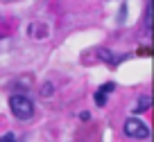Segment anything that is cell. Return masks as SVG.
Instances as JSON below:
<instances>
[{"instance_id":"cell-8","label":"cell","mask_w":154,"mask_h":142,"mask_svg":"<svg viewBox=\"0 0 154 142\" xmlns=\"http://www.w3.org/2000/svg\"><path fill=\"white\" fill-rule=\"evenodd\" d=\"M125 18H127V5H122L120 7V18H118V23H125Z\"/></svg>"},{"instance_id":"cell-5","label":"cell","mask_w":154,"mask_h":142,"mask_svg":"<svg viewBox=\"0 0 154 142\" xmlns=\"http://www.w3.org/2000/svg\"><path fill=\"white\" fill-rule=\"evenodd\" d=\"M100 57L104 59V63H109L111 68H113V66H118V63H120V59H116L113 54H111L109 50H106V47H100Z\"/></svg>"},{"instance_id":"cell-7","label":"cell","mask_w":154,"mask_h":142,"mask_svg":"<svg viewBox=\"0 0 154 142\" xmlns=\"http://www.w3.org/2000/svg\"><path fill=\"white\" fill-rule=\"evenodd\" d=\"M14 140H16V135H14V133H5V135L0 138V142H14Z\"/></svg>"},{"instance_id":"cell-6","label":"cell","mask_w":154,"mask_h":142,"mask_svg":"<svg viewBox=\"0 0 154 142\" xmlns=\"http://www.w3.org/2000/svg\"><path fill=\"white\" fill-rule=\"evenodd\" d=\"M52 93H54V86H52V84H43V88H41V95H43V97H50Z\"/></svg>"},{"instance_id":"cell-10","label":"cell","mask_w":154,"mask_h":142,"mask_svg":"<svg viewBox=\"0 0 154 142\" xmlns=\"http://www.w3.org/2000/svg\"><path fill=\"white\" fill-rule=\"evenodd\" d=\"M145 27H149V7L145 9Z\"/></svg>"},{"instance_id":"cell-3","label":"cell","mask_w":154,"mask_h":142,"mask_svg":"<svg viewBox=\"0 0 154 142\" xmlns=\"http://www.w3.org/2000/svg\"><path fill=\"white\" fill-rule=\"evenodd\" d=\"M113 90H116V84H113V81H106L104 86H100V88H97V93H95V104H97V106H104V104H106V95L113 93Z\"/></svg>"},{"instance_id":"cell-2","label":"cell","mask_w":154,"mask_h":142,"mask_svg":"<svg viewBox=\"0 0 154 142\" xmlns=\"http://www.w3.org/2000/svg\"><path fill=\"white\" fill-rule=\"evenodd\" d=\"M122 129H125V135L131 138V140H147V138H149L147 124H145L143 120H138L136 115H134V117H127Z\"/></svg>"},{"instance_id":"cell-4","label":"cell","mask_w":154,"mask_h":142,"mask_svg":"<svg viewBox=\"0 0 154 142\" xmlns=\"http://www.w3.org/2000/svg\"><path fill=\"white\" fill-rule=\"evenodd\" d=\"M149 104H152L149 95H140V99L136 102V106H134V113H145V111L149 108Z\"/></svg>"},{"instance_id":"cell-1","label":"cell","mask_w":154,"mask_h":142,"mask_svg":"<svg viewBox=\"0 0 154 142\" xmlns=\"http://www.w3.org/2000/svg\"><path fill=\"white\" fill-rule=\"evenodd\" d=\"M9 108H11V113H14L16 120L25 122V120H29L34 115V102L29 99L27 95L16 93V95H11V97H9Z\"/></svg>"},{"instance_id":"cell-9","label":"cell","mask_w":154,"mask_h":142,"mask_svg":"<svg viewBox=\"0 0 154 142\" xmlns=\"http://www.w3.org/2000/svg\"><path fill=\"white\" fill-rule=\"evenodd\" d=\"M88 117H91V115H88V111H82V113H79V120H84V122H86Z\"/></svg>"},{"instance_id":"cell-11","label":"cell","mask_w":154,"mask_h":142,"mask_svg":"<svg viewBox=\"0 0 154 142\" xmlns=\"http://www.w3.org/2000/svg\"><path fill=\"white\" fill-rule=\"evenodd\" d=\"M5 2H9V0H5Z\"/></svg>"}]
</instances>
